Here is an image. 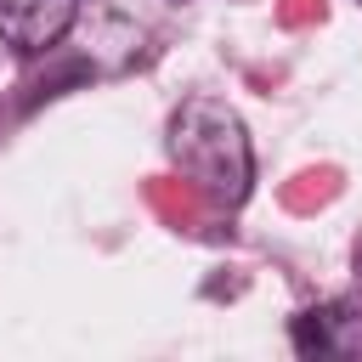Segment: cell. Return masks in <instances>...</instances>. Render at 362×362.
<instances>
[{"instance_id":"1","label":"cell","mask_w":362,"mask_h":362,"mask_svg":"<svg viewBox=\"0 0 362 362\" xmlns=\"http://www.w3.org/2000/svg\"><path fill=\"white\" fill-rule=\"evenodd\" d=\"M170 164L215 204H243L249 198V181H255V147H249V130L243 119L215 102V96H187L175 113H170Z\"/></svg>"},{"instance_id":"2","label":"cell","mask_w":362,"mask_h":362,"mask_svg":"<svg viewBox=\"0 0 362 362\" xmlns=\"http://www.w3.org/2000/svg\"><path fill=\"white\" fill-rule=\"evenodd\" d=\"M74 6L79 0H0V40L23 57L57 45L74 23Z\"/></svg>"},{"instance_id":"3","label":"cell","mask_w":362,"mask_h":362,"mask_svg":"<svg viewBox=\"0 0 362 362\" xmlns=\"http://www.w3.org/2000/svg\"><path fill=\"white\" fill-rule=\"evenodd\" d=\"M294 351L300 356H362V311L356 305H311L294 317Z\"/></svg>"}]
</instances>
